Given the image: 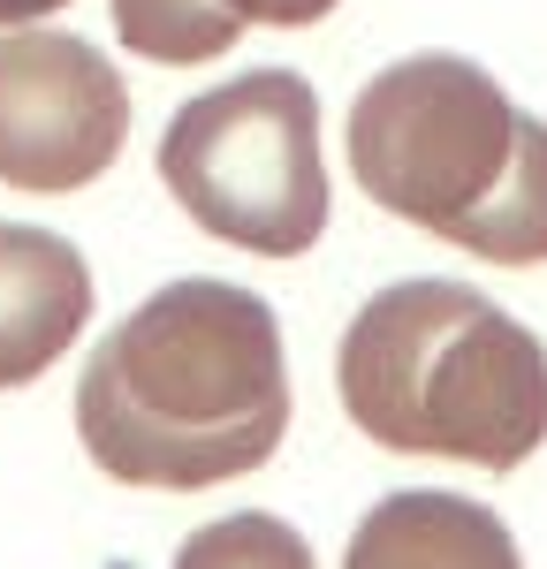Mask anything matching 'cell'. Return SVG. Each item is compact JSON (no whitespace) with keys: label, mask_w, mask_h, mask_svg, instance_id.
Listing matches in <instances>:
<instances>
[{"label":"cell","mask_w":547,"mask_h":569,"mask_svg":"<svg viewBox=\"0 0 547 569\" xmlns=\"http://www.w3.org/2000/svg\"><path fill=\"white\" fill-rule=\"evenodd\" d=\"M289 433L274 311L236 281H168L91 350L77 440L122 486L206 493L259 471Z\"/></svg>","instance_id":"cell-1"},{"label":"cell","mask_w":547,"mask_h":569,"mask_svg":"<svg viewBox=\"0 0 547 569\" xmlns=\"http://www.w3.org/2000/svg\"><path fill=\"white\" fill-rule=\"evenodd\" d=\"M342 410L396 456L517 471L547 440V350L464 281H396L350 319Z\"/></svg>","instance_id":"cell-2"},{"label":"cell","mask_w":547,"mask_h":569,"mask_svg":"<svg viewBox=\"0 0 547 569\" xmlns=\"http://www.w3.org/2000/svg\"><path fill=\"white\" fill-rule=\"evenodd\" d=\"M350 176L471 259H547V122L464 53H410L350 99Z\"/></svg>","instance_id":"cell-3"},{"label":"cell","mask_w":547,"mask_h":569,"mask_svg":"<svg viewBox=\"0 0 547 569\" xmlns=\"http://www.w3.org/2000/svg\"><path fill=\"white\" fill-rule=\"evenodd\" d=\"M160 182L206 236L259 259H305L327 236L312 84L297 69H251L198 91L160 137Z\"/></svg>","instance_id":"cell-4"},{"label":"cell","mask_w":547,"mask_h":569,"mask_svg":"<svg viewBox=\"0 0 547 569\" xmlns=\"http://www.w3.org/2000/svg\"><path fill=\"white\" fill-rule=\"evenodd\" d=\"M130 84L77 31L16 23L0 39V182L31 198H69L122 160Z\"/></svg>","instance_id":"cell-5"},{"label":"cell","mask_w":547,"mask_h":569,"mask_svg":"<svg viewBox=\"0 0 547 569\" xmlns=\"http://www.w3.org/2000/svg\"><path fill=\"white\" fill-rule=\"evenodd\" d=\"M91 319V266L69 236L0 220V388L53 372Z\"/></svg>","instance_id":"cell-6"},{"label":"cell","mask_w":547,"mask_h":569,"mask_svg":"<svg viewBox=\"0 0 547 569\" xmlns=\"http://www.w3.org/2000/svg\"><path fill=\"white\" fill-rule=\"evenodd\" d=\"M342 569H525L517 539L487 501L404 486L388 501H372V517L350 531Z\"/></svg>","instance_id":"cell-7"},{"label":"cell","mask_w":547,"mask_h":569,"mask_svg":"<svg viewBox=\"0 0 547 569\" xmlns=\"http://www.w3.org/2000/svg\"><path fill=\"white\" fill-rule=\"evenodd\" d=\"M115 39L137 61L198 69V61H221L243 39V16L228 0H115Z\"/></svg>","instance_id":"cell-8"},{"label":"cell","mask_w":547,"mask_h":569,"mask_svg":"<svg viewBox=\"0 0 547 569\" xmlns=\"http://www.w3.org/2000/svg\"><path fill=\"white\" fill-rule=\"evenodd\" d=\"M176 569H312V547L297 539V525L243 509V517H213L206 531H190Z\"/></svg>","instance_id":"cell-9"},{"label":"cell","mask_w":547,"mask_h":569,"mask_svg":"<svg viewBox=\"0 0 547 569\" xmlns=\"http://www.w3.org/2000/svg\"><path fill=\"white\" fill-rule=\"evenodd\" d=\"M243 23H267V31H305V23H319V16H335L342 0H228Z\"/></svg>","instance_id":"cell-10"},{"label":"cell","mask_w":547,"mask_h":569,"mask_svg":"<svg viewBox=\"0 0 547 569\" xmlns=\"http://www.w3.org/2000/svg\"><path fill=\"white\" fill-rule=\"evenodd\" d=\"M53 8H69V0H0V31H16V23H39Z\"/></svg>","instance_id":"cell-11"}]
</instances>
